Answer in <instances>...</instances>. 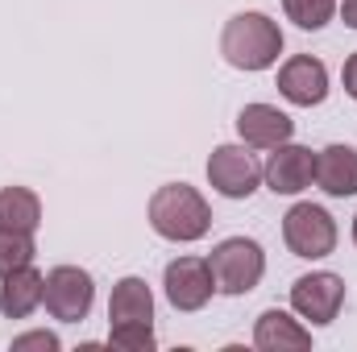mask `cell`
<instances>
[{
    "label": "cell",
    "mask_w": 357,
    "mask_h": 352,
    "mask_svg": "<svg viewBox=\"0 0 357 352\" xmlns=\"http://www.w3.org/2000/svg\"><path fill=\"white\" fill-rule=\"evenodd\" d=\"M150 228L162 241H175V245L199 241L212 228V207H208V199L195 186L167 182V186H158L150 195Z\"/></svg>",
    "instance_id": "cell-1"
},
{
    "label": "cell",
    "mask_w": 357,
    "mask_h": 352,
    "mask_svg": "<svg viewBox=\"0 0 357 352\" xmlns=\"http://www.w3.org/2000/svg\"><path fill=\"white\" fill-rule=\"evenodd\" d=\"M220 54L237 71H266L282 54V29L266 13H237V17L225 21Z\"/></svg>",
    "instance_id": "cell-2"
},
{
    "label": "cell",
    "mask_w": 357,
    "mask_h": 352,
    "mask_svg": "<svg viewBox=\"0 0 357 352\" xmlns=\"http://www.w3.org/2000/svg\"><path fill=\"white\" fill-rule=\"evenodd\" d=\"M208 265H212V278H216L220 294H250L266 273V253L250 237H229L212 249Z\"/></svg>",
    "instance_id": "cell-3"
},
{
    "label": "cell",
    "mask_w": 357,
    "mask_h": 352,
    "mask_svg": "<svg viewBox=\"0 0 357 352\" xmlns=\"http://www.w3.org/2000/svg\"><path fill=\"white\" fill-rule=\"evenodd\" d=\"M282 241L295 257L303 262H320L337 249V220L320 207V203H295L282 216Z\"/></svg>",
    "instance_id": "cell-4"
},
{
    "label": "cell",
    "mask_w": 357,
    "mask_h": 352,
    "mask_svg": "<svg viewBox=\"0 0 357 352\" xmlns=\"http://www.w3.org/2000/svg\"><path fill=\"white\" fill-rule=\"evenodd\" d=\"M46 311L63 323H79L88 319L91 303H96V282H91L88 269L79 265H54L46 273V294H42Z\"/></svg>",
    "instance_id": "cell-5"
},
{
    "label": "cell",
    "mask_w": 357,
    "mask_h": 352,
    "mask_svg": "<svg viewBox=\"0 0 357 352\" xmlns=\"http://www.w3.org/2000/svg\"><path fill=\"white\" fill-rule=\"evenodd\" d=\"M291 307H295V315H303L307 323L328 328V323L341 315V307H345V278H337V273H328V269L295 278V286H291Z\"/></svg>",
    "instance_id": "cell-6"
},
{
    "label": "cell",
    "mask_w": 357,
    "mask_h": 352,
    "mask_svg": "<svg viewBox=\"0 0 357 352\" xmlns=\"http://www.w3.org/2000/svg\"><path fill=\"white\" fill-rule=\"evenodd\" d=\"M208 182L225 199H250L262 182V166L245 145H216L208 158Z\"/></svg>",
    "instance_id": "cell-7"
},
{
    "label": "cell",
    "mask_w": 357,
    "mask_h": 352,
    "mask_svg": "<svg viewBox=\"0 0 357 352\" xmlns=\"http://www.w3.org/2000/svg\"><path fill=\"white\" fill-rule=\"evenodd\" d=\"M167 298L175 311H199L208 307V298L216 294V278H212V265L204 257H175L167 265Z\"/></svg>",
    "instance_id": "cell-8"
},
{
    "label": "cell",
    "mask_w": 357,
    "mask_h": 352,
    "mask_svg": "<svg viewBox=\"0 0 357 352\" xmlns=\"http://www.w3.org/2000/svg\"><path fill=\"white\" fill-rule=\"evenodd\" d=\"M262 178H266V186L274 195H299L316 182V154L307 145L282 141V145H274L270 162L262 166Z\"/></svg>",
    "instance_id": "cell-9"
},
{
    "label": "cell",
    "mask_w": 357,
    "mask_h": 352,
    "mask_svg": "<svg viewBox=\"0 0 357 352\" xmlns=\"http://www.w3.org/2000/svg\"><path fill=\"white\" fill-rule=\"evenodd\" d=\"M278 91L295 108H316L328 95V67L312 54H295L278 67Z\"/></svg>",
    "instance_id": "cell-10"
},
{
    "label": "cell",
    "mask_w": 357,
    "mask_h": 352,
    "mask_svg": "<svg viewBox=\"0 0 357 352\" xmlns=\"http://www.w3.org/2000/svg\"><path fill=\"white\" fill-rule=\"evenodd\" d=\"M237 133H241V141L254 145V150H274V145L291 141L295 120H291L287 112H278L274 104H245L241 116H237Z\"/></svg>",
    "instance_id": "cell-11"
},
{
    "label": "cell",
    "mask_w": 357,
    "mask_h": 352,
    "mask_svg": "<svg viewBox=\"0 0 357 352\" xmlns=\"http://www.w3.org/2000/svg\"><path fill=\"white\" fill-rule=\"evenodd\" d=\"M0 311L4 319H29L38 307H42V294H46V278L33 269V265H21L13 273L0 278Z\"/></svg>",
    "instance_id": "cell-12"
},
{
    "label": "cell",
    "mask_w": 357,
    "mask_h": 352,
    "mask_svg": "<svg viewBox=\"0 0 357 352\" xmlns=\"http://www.w3.org/2000/svg\"><path fill=\"white\" fill-rule=\"evenodd\" d=\"M254 344L262 352H303V349H312V332L299 319H291L287 311L270 307L254 323Z\"/></svg>",
    "instance_id": "cell-13"
},
{
    "label": "cell",
    "mask_w": 357,
    "mask_h": 352,
    "mask_svg": "<svg viewBox=\"0 0 357 352\" xmlns=\"http://www.w3.org/2000/svg\"><path fill=\"white\" fill-rule=\"evenodd\" d=\"M316 182L333 199L357 195V150L354 145H328L316 154Z\"/></svg>",
    "instance_id": "cell-14"
},
{
    "label": "cell",
    "mask_w": 357,
    "mask_h": 352,
    "mask_svg": "<svg viewBox=\"0 0 357 352\" xmlns=\"http://www.w3.org/2000/svg\"><path fill=\"white\" fill-rule=\"evenodd\" d=\"M154 319V294L146 278H121L108 298V323H150Z\"/></svg>",
    "instance_id": "cell-15"
},
{
    "label": "cell",
    "mask_w": 357,
    "mask_h": 352,
    "mask_svg": "<svg viewBox=\"0 0 357 352\" xmlns=\"http://www.w3.org/2000/svg\"><path fill=\"white\" fill-rule=\"evenodd\" d=\"M38 224H42V199L29 186H4L0 191V228L38 232Z\"/></svg>",
    "instance_id": "cell-16"
},
{
    "label": "cell",
    "mask_w": 357,
    "mask_h": 352,
    "mask_svg": "<svg viewBox=\"0 0 357 352\" xmlns=\"http://www.w3.org/2000/svg\"><path fill=\"white\" fill-rule=\"evenodd\" d=\"M33 232H13V228H0V278L21 269V265H33Z\"/></svg>",
    "instance_id": "cell-17"
},
{
    "label": "cell",
    "mask_w": 357,
    "mask_h": 352,
    "mask_svg": "<svg viewBox=\"0 0 357 352\" xmlns=\"http://www.w3.org/2000/svg\"><path fill=\"white\" fill-rule=\"evenodd\" d=\"M282 8L299 29H324L337 13V0H282Z\"/></svg>",
    "instance_id": "cell-18"
},
{
    "label": "cell",
    "mask_w": 357,
    "mask_h": 352,
    "mask_svg": "<svg viewBox=\"0 0 357 352\" xmlns=\"http://www.w3.org/2000/svg\"><path fill=\"white\" fill-rule=\"evenodd\" d=\"M108 344L129 352H154V328L150 323H112Z\"/></svg>",
    "instance_id": "cell-19"
},
{
    "label": "cell",
    "mask_w": 357,
    "mask_h": 352,
    "mask_svg": "<svg viewBox=\"0 0 357 352\" xmlns=\"http://www.w3.org/2000/svg\"><path fill=\"white\" fill-rule=\"evenodd\" d=\"M29 349L59 352V336H54V332H25V336L13 340V352H29Z\"/></svg>",
    "instance_id": "cell-20"
},
{
    "label": "cell",
    "mask_w": 357,
    "mask_h": 352,
    "mask_svg": "<svg viewBox=\"0 0 357 352\" xmlns=\"http://www.w3.org/2000/svg\"><path fill=\"white\" fill-rule=\"evenodd\" d=\"M341 79H345V91L357 99V54H349V58H345V71H341Z\"/></svg>",
    "instance_id": "cell-21"
},
{
    "label": "cell",
    "mask_w": 357,
    "mask_h": 352,
    "mask_svg": "<svg viewBox=\"0 0 357 352\" xmlns=\"http://www.w3.org/2000/svg\"><path fill=\"white\" fill-rule=\"evenodd\" d=\"M341 21H345L349 29H357V0H345V4H341Z\"/></svg>",
    "instance_id": "cell-22"
},
{
    "label": "cell",
    "mask_w": 357,
    "mask_h": 352,
    "mask_svg": "<svg viewBox=\"0 0 357 352\" xmlns=\"http://www.w3.org/2000/svg\"><path fill=\"white\" fill-rule=\"evenodd\" d=\"M354 245H357V216H354Z\"/></svg>",
    "instance_id": "cell-23"
}]
</instances>
